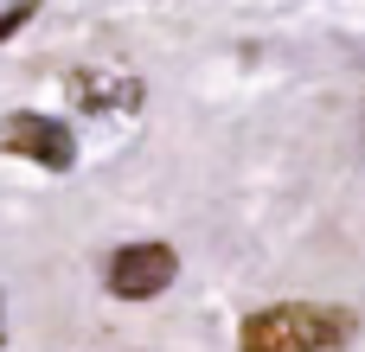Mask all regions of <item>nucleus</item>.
Instances as JSON below:
<instances>
[{
	"instance_id": "1",
	"label": "nucleus",
	"mask_w": 365,
	"mask_h": 352,
	"mask_svg": "<svg viewBox=\"0 0 365 352\" xmlns=\"http://www.w3.org/2000/svg\"><path fill=\"white\" fill-rule=\"evenodd\" d=\"M353 340V314L340 308H314V301H276L257 308L237 333L244 352H334Z\"/></svg>"
},
{
	"instance_id": "2",
	"label": "nucleus",
	"mask_w": 365,
	"mask_h": 352,
	"mask_svg": "<svg viewBox=\"0 0 365 352\" xmlns=\"http://www.w3.org/2000/svg\"><path fill=\"white\" fill-rule=\"evenodd\" d=\"M180 276V257H173V244H122L115 257H109V289L122 295V301H154V295H167V282Z\"/></svg>"
},
{
	"instance_id": "3",
	"label": "nucleus",
	"mask_w": 365,
	"mask_h": 352,
	"mask_svg": "<svg viewBox=\"0 0 365 352\" xmlns=\"http://www.w3.org/2000/svg\"><path fill=\"white\" fill-rule=\"evenodd\" d=\"M0 147H6V154H26V160H38V167H51V173H64V167L77 160L71 128H64L58 115H32V109H13V115L0 122Z\"/></svg>"
},
{
	"instance_id": "4",
	"label": "nucleus",
	"mask_w": 365,
	"mask_h": 352,
	"mask_svg": "<svg viewBox=\"0 0 365 352\" xmlns=\"http://www.w3.org/2000/svg\"><path fill=\"white\" fill-rule=\"evenodd\" d=\"M64 96L83 109V115H128V109H141V77L135 71H109V64H77L71 77H64Z\"/></svg>"
},
{
	"instance_id": "5",
	"label": "nucleus",
	"mask_w": 365,
	"mask_h": 352,
	"mask_svg": "<svg viewBox=\"0 0 365 352\" xmlns=\"http://www.w3.org/2000/svg\"><path fill=\"white\" fill-rule=\"evenodd\" d=\"M32 13H38V0H6V6H0V45H6V38H13Z\"/></svg>"
},
{
	"instance_id": "6",
	"label": "nucleus",
	"mask_w": 365,
	"mask_h": 352,
	"mask_svg": "<svg viewBox=\"0 0 365 352\" xmlns=\"http://www.w3.org/2000/svg\"><path fill=\"white\" fill-rule=\"evenodd\" d=\"M0 346H6V321H0Z\"/></svg>"
}]
</instances>
